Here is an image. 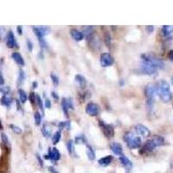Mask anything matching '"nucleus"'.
<instances>
[{
  "label": "nucleus",
  "mask_w": 173,
  "mask_h": 173,
  "mask_svg": "<svg viewBox=\"0 0 173 173\" xmlns=\"http://www.w3.org/2000/svg\"><path fill=\"white\" fill-rule=\"evenodd\" d=\"M156 93L164 102H169L171 100V93L170 90V85L166 81L161 80L156 86Z\"/></svg>",
  "instance_id": "obj_1"
},
{
  "label": "nucleus",
  "mask_w": 173,
  "mask_h": 173,
  "mask_svg": "<svg viewBox=\"0 0 173 173\" xmlns=\"http://www.w3.org/2000/svg\"><path fill=\"white\" fill-rule=\"evenodd\" d=\"M124 139L127 144L128 147L131 149H136L138 148L141 145V138L139 137L135 136L132 132H127L124 135Z\"/></svg>",
  "instance_id": "obj_2"
},
{
  "label": "nucleus",
  "mask_w": 173,
  "mask_h": 173,
  "mask_svg": "<svg viewBox=\"0 0 173 173\" xmlns=\"http://www.w3.org/2000/svg\"><path fill=\"white\" fill-rule=\"evenodd\" d=\"M145 96L147 98L146 104H147L148 108L152 109L153 107V104H154V98H155V94H156V86L152 83L148 84L147 86H145Z\"/></svg>",
  "instance_id": "obj_3"
},
{
  "label": "nucleus",
  "mask_w": 173,
  "mask_h": 173,
  "mask_svg": "<svg viewBox=\"0 0 173 173\" xmlns=\"http://www.w3.org/2000/svg\"><path fill=\"white\" fill-rule=\"evenodd\" d=\"M142 57L143 62H146L148 64H151L152 66L154 68H156L157 69L158 68H164V62L161 60H159L158 58L154 57V56H151V55H146V54H144L141 56Z\"/></svg>",
  "instance_id": "obj_4"
},
{
  "label": "nucleus",
  "mask_w": 173,
  "mask_h": 173,
  "mask_svg": "<svg viewBox=\"0 0 173 173\" xmlns=\"http://www.w3.org/2000/svg\"><path fill=\"white\" fill-rule=\"evenodd\" d=\"M99 125L101 128L102 132L105 134V136L107 138H112L113 135H114V129L112 127L111 125H108V124H106L104 121L102 120H100L99 121Z\"/></svg>",
  "instance_id": "obj_5"
},
{
  "label": "nucleus",
  "mask_w": 173,
  "mask_h": 173,
  "mask_svg": "<svg viewBox=\"0 0 173 173\" xmlns=\"http://www.w3.org/2000/svg\"><path fill=\"white\" fill-rule=\"evenodd\" d=\"M44 158L45 159H50L51 161L56 162L61 158V154L56 148H50L49 153L47 155H44Z\"/></svg>",
  "instance_id": "obj_6"
},
{
  "label": "nucleus",
  "mask_w": 173,
  "mask_h": 173,
  "mask_svg": "<svg viewBox=\"0 0 173 173\" xmlns=\"http://www.w3.org/2000/svg\"><path fill=\"white\" fill-rule=\"evenodd\" d=\"M33 30L37 38H42L50 33V28L47 26H33Z\"/></svg>",
  "instance_id": "obj_7"
},
{
  "label": "nucleus",
  "mask_w": 173,
  "mask_h": 173,
  "mask_svg": "<svg viewBox=\"0 0 173 173\" xmlns=\"http://www.w3.org/2000/svg\"><path fill=\"white\" fill-rule=\"evenodd\" d=\"M114 59L109 53H103L101 56V64L102 67H109L113 64Z\"/></svg>",
  "instance_id": "obj_8"
},
{
  "label": "nucleus",
  "mask_w": 173,
  "mask_h": 173,
  "mask_svg": "<svg viewBox=\"0 0 173 173\" xmlns=\"http://www.w3.org/2000/svg\"><path fill=\"white\" fill-rule=\"evenodd\" d=\"M86 112L90 115V116H96L100 112V107L97 105L96 103L90 102L86 105Z\"/></svg>",
  "instance_id": "obj_9"
},
{
  "label": "nucleus",
  "mask_w": 173,
  "mask_h": 173,
  "mask_svg": "<svg viewBox=\"0 0 173 173\" xmlns=\"http://www.w3.org/2000/svg\"><path fill=\"white\" fill-rule=\"evenodd\" d=\"M6 46L10 49H14V48H17V43L16 42L15 36L14 33L11 31H10L7 34H6Z\"/></svg>",
  "instance_id": "obj_10"
},
{
  "label": "nucleus",
  "mask_w": 173,
  "mask_h": 173,
  "mask_svg": "<svg viewBox=\"0 0 173 173\" xmlns=\"http://www.w3.org/2000/svg\"><path fill=\"white\" fill-rule=\"evenodd\" d=\"M61 107H62V110L65 114V116H68V109H74V105L72 103L71 99H62L61 101Z\"/></svg>",
  "instance_id": "obj_11"
},
{
  "label": "nucleus",
  "mask_w": 173,
  "mask_h": 173,
  "mask_svg": "<svg viewBox=\"0 0 173 173\" xmlns=\"http://www.w3.org/2000/svg\"><path fill=\"white\" fill-rule=\"evenodd\" d=\"M135 131H136L138 134L141 135L143 138H148L151 135L150 130L145 126L141 125V124H138V125H137L135 127Z\"/></svg>",
  "instance_id": "obj_12"
},
{
  "label": "nucleus",
  "mask_w": 173,
  "mask_h": 173,
  "mask_svg": "<svg viewBox=\"0 0 173 173\" xmlns=\"http://www.w3.org/2000/svg\"><path fill=\"white\" fill-rule=\"evenodd\" d=\"M141 70L144 74H146V75H154L156 73L157 68L152 66L151 64H148L146 62H143L141 64Z\"/></svg>",
  "instance_id": "obj_13"
},
{
  "label": "nucleus",
  "mask_w": 173,
  "mask_h": 173,
  "mask_svg": "<svg viewBox=\"0 0 173 173\" xmlns=\"http://www.w3.org/2000/svg\"><path fill=\"white\" fill-rule=\"evenodd\" d=\"M155 148H156L155 145H154L153 141L150 139V140H148L147 142L145 144V145L143 146L142 150L140 151V153H141V154H147V153L153 152Z\"/></svg>",
  "instance_id": "obj_14"
},
{
  "label": "nucleus",
  "mask_w": 173,
  "mask_h": 173,
  "mask_svg": "<svg viewBox=\"0 0 173 173\" xmlns=\"http://www.w3.org/2000/svg\"><path fill=\"white\" fill-rule=\"evenodd\" d=\"M111 150H112V152L114 153L115 155H118V156H121V155H122V145H121L120 144H119V143H112V145H111Z\"/></svg>",
  "instance_id": "obj_15"
},
{
  "label": "nucleus",
  "mask_w": 173,
  "mask_h": 173,
  "mask_svg": "<svg viewBox=\"0 0 173 173\" xmlns=\"http://www.w3.org/2000/svg\"><path fill=\"white\" fill-rule=\"evenodd\" d=\"M120 163L122 165H124L125 167L128 170H131L132 168V161L127 158L126 156H124V155H121L120 157Z\"/></svg>",
  "instance_id": "obj_16"
},
{
  "label": "nucleus",
  "mask_w": 173,
  "mask_h": 173,
  "mask_svg": "<svg viewBox=\"0 0 173 173\" xmlns=\"http://www.w3.org/2000/svg\"><path fill=\"white\" fill-rule=\"evenodd\" d=\"M11 56H12V59L15 61L17 64H18V65H20V66H24V60L23 56H21L18 52H14V53L11 55Z\"/></svg>",
  "instance_id": "obj_17"
},
{
  "label": "nucleus",
  "mask_w": 173,
  "mask_h": 173,
  "mask_svg": "<svg viewBox=\"0 0 173 173\" xmlns=\"http://www.w3.org/2000/svg\"><path fill=\"white\" fill-rule=\"evenodd\" d=\"M70 35L75 41H82L83 39V36H84L82 32L79 31L78 30H75V29H72L70 31Z\"/></svg>",
  "instance_id": "obj_18"
},
{
  "label": "nucleus",
  "mask_w": 173,
  "mask_h": 173,
  "mask_svg": "<svg viewBox=\"0 0 173 173\" xmlns=\"http://www.w3.org/2000/svg\"><path fill=\"white\" fill-rule=\"evenodd\" d=\"M75 82L78 84V86H80L81 88H82V89L85 88V86L86 85V79L81 75H75Z\"/></svg>",
  "instance_id": "obj_19"
},
{
  "label": "nucleus",
  "mask_w": 173,
  "mask_h": 173,
  "mask_svg": "<svg viewBox=\"0 0 173 173\" xmlns=\"http://www.w3.org/2000/svg\"><path fill=\"white\" fill-rule=\"evenodd\" d=\"M83 36H85L86 38L90 39V37H92L93 34H94V30L92 26H85L83 27Z\"/></svg>",
  "instance_id": "obj_20"
},
{
  "label": "nucleus",
  "mask_w": 173,
  "mask_h": 173,
  "mask_svg": "<svg viewBox=\"0 0 173 173\" xmlns=\"http://www.w3.org/2000/svg\"><path fill=\"white\" fill-rule=\"evenodd\" d=\"M151 140L153 141V143L155 145L156 147L157 146H161V145H163L164 144V139L161 136H154Z\"/></svg>",
  "instance_id": "obj_21"
},
{
  "label": "nucleus",
  "mask_w": 173,
  "mask_h": 173,
  "mask_svg": "<svg viewBox=\"0 0 173 173\" xmlns=\"http://www.w3.org/2000/svg\"><path fill=\"white\" fill-rule=\"evenodd\" d=\"M1 139H2V142H3V145H5V149L9 150L10 151V140L7 137V135L5 134V132H2L1 133Z\"/></svg>",
  "instance_id": "obj_22"
},
{
  "label": "nucleus",
  "mask_w": 173,
  "mask_h": 173,
  "mask_svg": "<svg viewBox=\"0 0 173 173\" xmlns=\"http://www.w3.org/2000/svg\"><path fill=\"white\" fill-rule=\"evenodd\" d=\"M112 156H107V157H104V158L99 159V164L101 165H103V166H107L108 164L112 163Z\"/></svg>",
  "instance_id": "obj_23"
},
{
  "label": "nucleus",
  "mask_w": 173,
  "mask_h": 173,
  "mask_svg": "<svg viewBox=\"0 0 173 173\" xmlns=\"http://www.w3.org/2000/svg\"><path fill=\"white\" fill-rule=\"evenodd\" d=\"M86 156H87V158L89 160H94V158H95V153H94V149L92 148V146L90 145H86Z\"/></svg>",
  "instance_id": "obj_24"
},
{
  "label": "nucleus",
  "mask_w": 173,
  "mask_h": 173,
  "mask_svg": "<svg viewBox=\"0 0 173 173\" xmlns=\"http://www.w3.org/2000/svg\"><path fill=\"white\" fill-rule=\"evenodd\" d=\"M162 32L164 36H167L173 32V25H164L162 28Z\"/></svg>",
  "instance_id": "obj_25"
},
{
  "label": "nucleus",
  "mask_w": 173,
  "mask_h": 173,
  "mask_svg": "<svg viewBox=\"0 0 173 173\" xmlns=\"http://www.w3.org/2000/svg\"><path fill=\"white\" fill-rule=\"evenodd\" d=\"M12 103V99L10 97L6 96V95H4L1 99V104L3 106H5V107H10V104Z\"/></svg>",
  "instance_id": "obj_26"
},
{
  "label": "nucleus",
  "mask_w": 173,
  "mask_h": 173,
  "mask_svg": "<svg viewBox=\"0 0 173 173\" xmlns=\"http://www.w3.org/2000/svg\"><path fill=\"white\" fill-rule=\"evenodd\" d=\"M18 94H19V99H20V101L22 103H25L27 101V99H28V97H27V94L25 93L24 90H23V89H19L18 90Z\"/></svg>",
  "instance_id": "obj_27"
},
{
  "label": "nucleus",
  "mask_w": 173,
  "mask_h": 173,
  "mask_svg": "<svg viewBox=\"0 0 173 173\" xmlns=\"http://www.w3.org/2000/svg\"><path fill=\"white\" fill-rule=\"evenodd\" d=\"M24 80H25V73L24 70H22L21 69L20 71H19V75H18V79H17V84L21 86L24 82Z\"/></svg>",
  "instance_id": "obj_28"
},
{
  "label": "nucleus",
  "mask_w": 173,
  "mask_h": 173,
  "mask_svg": "<svg viewBox=\"0 0 173 173\" xmlns=\"http://www.w3.org/2000/svg\"><path fill=\"white\" fill-rule=\"evenodd\" d=\"M60 139H61V131H57V132H55V134L53 135V137H52V141L56 145V144H57V143L60 141Z\"/></svg>",
  "instance_id": "obj_29"
},
{
  "label": "nucleus",
  "mask_w": 173,
  "mask_h": 173,
  "mask_svg": "<svg viewBox=\"0 0 173 173\" xmlns=\"http://www.w3.org/2000/svg\"><path fill=\"white\" fill-rule=\"evenodd\" d=\"M42 132L44 134V136L47 138H49L51 135V130L50 128L47 125H44L43 127H42Z\"/></svg>",
  "instance_id": "obj_30"
},
{
  "label": "nucleus",
  "mask_w": 173,
  "mask_h": 173,
  "mask_svg": "<svg viewBox=\"0 0 173 173\" xmlns=\"http://www.w3.org/2000/svg\"><path fill=\"white\" fill-rule=\"evenodd\" d=\"M42 121V116L39 112H35V124L36 126H39L41 124Z\"/></svg>",
  "instance_id": "obj_31"
},
{
  "label": "nucleus",
  "mask_w": 173,
  "mask_h": 173,
  "mask_svg": "<svg viewBox=\"0 0 173 173\" xmlns=\"http://www.w3.org/2000/svg\"><path fill=\"white\" fill-rule=\"evenodd\" d=\"M67 148H68V153L71 154L73 153V150H74V141L72 139L68 140V142L67 143Z\"/></svg>",
  "instance_id": "obj_32"
},
{
  "label": "nucleus",
  "mask_w": 173,
  "mask_h": 173,
  "mask_svg": "<svg viewBox=\"0 0 173 173\" xmlns=\"http://www.w3.org/2000/svg\"><path fill=\"white\" fill-rule=\"evenodd\" d=\"M10 129L15 132V133H17V134H20V133H22V129H21L20 127L15 126V125H10Z\"/></svg>",
  "instance_id": "obj_33"
},
{
  "label": "nucleus",
  "mask_w": 173,
  "mask_h": 173,
  "mask_svg": "<svg viewBox=\"0 0 173 173\" xmlns=\"http://www.w3.org/2000/svg\"><path fill=\"white\" fill-rule=\"evenodd\" d=\"M50 77L51 80H52V82L54 83V85L57 86L59 84V78H58V76L56 75H55V74H51Z\"/></svg>",
  "instance_id": "obj_34"
},
{
  "label": "nucleus",
  "mask_w": 173,
  "mask_h": 173,
  "mask_svg": "<svg viewBox=\"0 0 173 173\" xmlns=\"http://www.w3.org/2000/svg\"><path fill=\"white\" fill-rule=\"evenodd\" d=\"M75 142L77 144H84L86 142V139H85V138H84L83 135H80V136H77L75 138Z\"/></svg>",
  "instance_id": "obj_35"
},
{
  "label": "nucleus",
  "mask_w": 173,
  "mask_h": 173,
  "mask_svg": "<svg viewBox=\"0 0 173 173\" xmlns=\"http://www.w3.org/2000/svg\"><path fill=\"white\" fill-rule=\"evenodd\" d=\"M105 42H106V44L108 46H110L111 44V36H110V34L107 32V33H105Z\"/></svg>",
  "instance_id": "obj_36"
},
{
  "label": "nucleus",
  "mask_w": 173,
  "mask_h": 173,
  "mask_svg": "<svg viewBox=\"0 0 173 173\" xmlns=\"http://www.w3.org/2000/svg\"><path fill=\"white\" fill-rule=\"evenodd\" d=\"M10 91V89L9 86H2V87H0V92H1L2 94H4L5 95H6L7 94H9Z\"/></svg>",
  "instance_id": "obj_37"
},
{
  "label": "nucleus",
  "mask_w": 173,
  "mask_h": 173,
  "mask_svg": "<svg viewBox=\"0 0 173 173\" xmlns=\"http://www.w3.org/2000/svg\"><path fill=\"white\" fill-rule=\"evenodd\" d=\"M36 101H37V104H38V106L40 107L41 111L43 112V105H42V101L41 97L37 95V96H36Z\"/></svg>",
  "instance_id": "obj_38"
},
{
  "label": "nucleus",
  "mask_w": 173,
  "mask_h": 173,
  "mask_svg": "<svg viewBox=\"0 0 173 173\" xmlns=\"http://www.w3.org/2000/svg\"><path fill=\"white\" fill-rule=\"evenodd\" d=\"M5 36V28L3 26H0V40H2Z\"/></svg>",
  "instance_id": "obj_39"
},
{
  "label": "nucleus",
  "mask_w": 173,
  "mask_h": 173,
  "mask_svg": "<svg viewBox=\"0 0 173 173\" xmlns=\"http://www.w3.org/2000/svg\"><path fill=\"white\" fill-rule=\"evenodd\" d=\"M30 101H31V104H35V102H36V96L35 95V93L34 92H32V93H31V94H30Z\"/></svg>",
  "instance_id": "obj_40"
},
{
  "label": "nucleus",
  "mask_w": 173,
  "mask_h": 173,
  "mask_svg": "<svg viewBox=\"0 0 173 173\" xmlns=\"http://www.w3.org/2000/svg\"><path fill=\"white\" fill-rule=\"evenodd\" d=\"M59 127L61 128H68V129H69L70 128V123H69V121H65V122L61 123L59 125Z\"/></svg>",
  "instance_id": "obj_41"
},
{
  "label": "nucleus",
  "mask_w": 173,
  "mask_h": 173,
  "mask_svg": "<svg viewBox=\"0 0 173 173\" xmlns=\"http://www.w3.org/2000/svg\"><path fill=\"white\" fill-rule=\"evenodd\" d=\"M27 46H28V50L30 51H32V50H33V43L31 42V41H30V40L27 41Z\"/></svg>",
  "instance_id": "obj_42"
},
{
  "label": "nucleus",
  "mask_w": 173,
  "mask_h": 173,
  "mask_svg": "<svg viewBox=\"0 0 173 173\" xmlns=\"http://www.w3.org/2000/svg\"><path fill=\"white\" fill-rule=\"evenodd\" d=\"M44 105H45V107H46V108H50V107H51L50 101L49 99H46V100H45V103H44Z\"/></svg>",
  "instance_id": "obj_43"
},
{
  "label": "nucleus",
  "mask_w": 173,
  "mask_h": 173,
  "mask_svg": "<svg viewBox=\"0 0 173 173\" xmlns=\"http://www.w3.org/2000/svg\"><path fill=\"white\" fill-rule=\"evenodd\" d=\"M5 84V78L3 76L2 73L0 72V86H3Z\"/></svg>",
  "instance_id": "obj_44"
},
{
  "label": "nucleus",
  "mask_w": 173,
  "mask_h": 173,
  "mask_svg": "<svg viewBox=\"0 0 173 173\" xmlns=\"http://www.w3.org/2000/svg\"><path fill=\"white\" fill-rule=\"evenodd\" d=\"M153 29H154L153 26H146V30H147L148 33H152L153 31Z\"/></svg>",
  "instance_id": "obj_45"
},
{
  "label": "nucleus",
  "mask_w": 173,
  "mask_h": 173,
  "mask_svg": "<svg viewBox=\"0 0 173 173\" xmlns=\"http://www.w3.org/2000/svg\"><path fill=\"white\" fill-rule=\"evenodd\" d=\"M49 171H50V173H58L56 171V170L54 167H52V166H50L49 167Z\"/></svg>",
  "instance_id": "obj_46"
},
{
  "label": "nucleus",
  "mask_w": 173,
  "mask_h": 173,
  "mask_svg": "<svg viewBox=\"0 0 173 173\" xmlns=\"http://www.w3.org/2000/svg\"><path fill=\"white\" fill-rule=\"evenodd\" d=\"M169 58L173 61V50H171L169 52Z\"/></svg>",
  "instance_id": "obj_47"
},
{
  "label": "nucleus",
  "mask_w": 173,
  "mask_h": 173,
  "mask_svg": "<svg viewBox=\"0 0 173 173\" xmlns=\"http://www.w3.org/2000/svg\"><path fill=\"white\" fill-rule=\"evenodd\" d=\"M17 32L19 35H22V27L21 26H17Z\"/></svg>",
  "instance_id": "obj_48"
},
{
  "label": "nucleus",
  "mask_w": 173,
  "mask_h": 173,
  "mask_svg": "<svg viewBox=\"0 0 173 173\" xmlns=\"http://www.w3.org/2000/svg\"><path fill=\"white\" fill-rule=\"evenodd\" d=\"M51 95H52V97H54L55 99H56V100L58 99V96H57L56 93H55V92H52V93H51Z\"/></svg>",
  "instance_id": "obj_49"
},
{
  "label": "nucleus",
  "mask_w": 173,
  "mask_h": 173,
  "mask_svg": "<svg viewBox=\"0 0 173 173\" xmlns=\"http://www.w3.org/2000/svg\"><path fill=\"white\" fill-rule=\"evenodd\" d=\"M17 110H20L21 109V106L20 104H19V101L17 100Z\"/></svg>",
  "instance_id": "obj_50"
},
{
  "label": "nucleus",
  "mask_w": 173,
  "mask_h": 173,
  "mask_svg": "<svg viewBox=\"0 0 173 173\" xmlns=\"http://www.w3.org/2000/svg\"><path fill=\"white\" fill-rule=\"evenodd\" d=\"M36 86H37V83H36V82H34V83H33V87L36 88Z\"/></svg>",
  "instance_id": "obj_51"
},
{
  "label": "nucleus",
  "mask_w": 173,
  "mask_h": 173,
  "mask_svg": "<svg viewBox=\"0 0 173 173\" xmlns=\"http://www.w3.org/2000/svg\"><path fill=\"white\" fill-rule=\"evenodd\" d=\"M2 128H3V125H2V122L0 120V129H2Z\"/></svg>",
  "instance_id": "obj_52"
},
{
  "label": "nucleus",
  "mask_w": 173,
  "mask_h": 173,
  "mask_svg": "<svg viewBox=\"0 0 173 173\" xmlns=\"http://www.w3.org/2000/svg\"><path fill=\"white\" fill-rule=\"evenodd\" d=\"M171 83H172V84H173V77H172V78H171Z\"/></svg>",
  "instance_id": "obj_53"
}]
</instances>
